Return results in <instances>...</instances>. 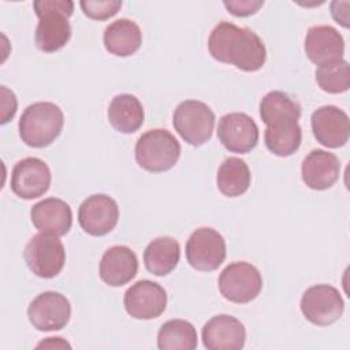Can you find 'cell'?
I'll use <instances>...</instances> for the list:
<instances>
[{
	"mask_svg": "<svg viewBox=\"0 0 350 350\" xmlns=\"http://www.w3.org/2000/svg\"><path fill=\"white\" fill-rule=\"evenodd\" d=\"M260 118L267 124L264 141L267 149L279 157L295 153L302 142L298 124L301 105L282 90L267 93L260 101Z\"/></svg>",
	"mask_w": 350,
	"mask_h": 350,
	"instance_id": "6da1fadb",
	"label": "cell"
},
{
	"mask_svg": "<svg viewBox=\"0 0 350 350\" xmlns=\"http://www.w3.org/2000/svg\"><path fill=\"white\" fill-rule=\"evenodd\" d=\"M211 56L221 63L232 64L242 71H257L267 60V49L262 40L250 29L239 27L221 21L211 31L208 38Z\"/></svg>",
	"mask_w": 350,
	"mask_h": 350,
	"instance_id": "7a4b0ae2",
	"label": "cell"
},
{
	"mask_svg": "<svg viewBox=\"0 0 350 350\" xmlns=\"http://www.w3.org/2000/svg\"><path fill=\"white\" fill-rule=\"evenodd\" d=\"M33 8L38 16L36 27V45L40 51L52 53L62 49L71 37L68 18L72 15L71 0H36Z\"/></svg>",
	"mask_w": 350,
	"mask_h": 350,
	"instance_id": "3957f363",
	"label": "cell"
},
{
	"mask_svg": "<svg viewBox=\"0 0 350 350\" xmlns=\"http://www.w3.org/2000/svg\"><path fill=\"white\" fill-rule=\"evenodd\" d=\"M64 115L59 105L51 101H37L25 108L18 129L22 141L31 148L51 145L62 133Z\"/></svg>",
	"mask_w": 350,
	"mask_h": 350,
	"instance_id": "277c9868",
	"label": "cell"
},
{
	"mask_svg": "<svg viewBox=\"0 0 350 350\" xmlns=\"http://www.w3.org/2000/svg\"><path fill=\"white\" fill-rule=\"evenodd\" d=\"M134 154L141 168L149 172H164L178 163L180 144L168 130L152 129L137 139Z\"/></svg>",
	"mask_w": 350,
	"mask_h": 350,
	"instance_id": "5b68a950",
	"label": "cell"
},
{
	"mask_svg": "<svg viewBox=\"0 0 350 350\" xmlns=\"http://www.w3.org/2000/svg\"><path fill=\"white\" fill-rule=\"evenodd\" d=\"M175 131L193 146H201L212 137L215 127V113L202 101L185 100L172 115Z\"/></svg>",
	"mask_w": 350,
	"mask_h": 350,
	"instance_id": "8992f818",
	"label": "cell"
},
{
	"mask_svg": "<svg viewBox=\"0 0 350 350\" xmlns=\"http://www.w3.org/2000/svg\"><path fill=\"white\" fill-rule=\"evenodd\" d=\"M29 269L38 278H55L64 267L66 250L56 235L38 232L27 242L23 252Z\"/></svg>",
	"mask_w": 350,
	"mask_h": 350,
	"instance_id": "52a82bcc",
	"label": "cell"
},
{
	"mask_svg": "<svg viewBox=\"0 0 350 350\" xmlns=\"http://www.w3.org/2000/svg\"><path fill=\"white\" fill-rule=\"evenodd\" d=\"M220 294L230 302L247 304L257 298L262 288V278L260 271L250 262H230L220 273Z\"/></svg>",
	"mask_w": 350,
	"mask_h": 350,
	"instance_id": "ba28073f",
	"label": "cell"
},
{
	"mask_svg": "<svg viewBox=\"0 0 350 350\" xmlns=\"http://www.w3.org/2000/svg\"><path fill=\"white\" fill-rule=\"evenodd\" d=\"M345 310V302L338 288L329 284H314L306 288L301 298L304 317L316 325H331Z\"/></svg>",
	"mask_w": 350,
	"mask_h": 350,
	"instance_id": "9c48e42d",
	"label": "cell"
},
{
	"mask_svg": "<svg viewBox=\"0 0 350 350\" xmlns=\"http://www.w3.org/2000/svg\"><path fill=\"white\" fill-rule=\"evenodd\" d=\"M186 258L197 271H215L226 258V241L215 228H197L186 242Z\"/></svg>",
	"mask_w": 350,
	"mask_h": 350,
	"instance_id": "30bf717a",
	"label": "cell"
},
{
	"mask_svg": "<svg viewBox=\"0 0 350 350\" xmlns=\"http://www.w3.org/2000/svg\"><path fill=\"white\" fill-rule=\"evenodd\" d=\"M27 317L38 331H59L70 321L71 305L66 295L57 291H44L30 302Z\"/></svg>",
	"mask_w": 350,
	"mask_h": 350,
	"instance_id": "8fae6325",
	"label": "cell"
},
{
	"mask_svg": "<svg viewBox=\"0 0 350 350\" xmlns=\"http://www.w3.org/2000/svg\"><path fill=\"white\" fill-rule=\"evenodd\" d=\"M126 312L138 320L157 319L167 308V293L159 283L144 279L131 284L123 297Z\"/></svg>",
	"mask_w": 350,
	"mask_h": 350,
	"instance_id": "7c38bea8",
	"label": "cell"
},
{
	"mask_svg": "<svg viewBox=\"0 0 350 350\" xmlns=\"http://www.w3.org/2000/svg\"><path fill=\"white\" fill-rule=\"evenodd\" d=\"M52 175L48 164L38 157L19 160L11 172V190L23 200L41 197L51 186Z\"/></svg>",
	"mask_w": 350,
	"mask_h": 350,
	"instance_id": "4fadbf2b",
	"label": "cell"
},
{
	"mask_svg": "<svg viewBox=\"0 0 350 350\" xmlns=\"http://www.w3.org/2000/svg\"><path fill=\"white\" fill-rule=\"evenodd\" d=\"M119 220V206L107 194H93L82 201L78 209V221L85 232L103 237L111 232Z\"/></svg>",
	"mask_w": 350,
	"mask_h": 350,
	"instance_id": "5bb4252c",
	"label": "cell"
},
{
	"mask_svg": "<svg viewBox=\"0 0 350 350\" xmlns=\"http://www.w3.org/2000/svg\"><path fill=\"white\" fill-rule=\"evenodd\" d=\"M256 122L243 112H230L219 119L217 138L232 153H247L258 142Z\"/></svg>",
	"mask_w": 350,
	"mask_h": 350,
	"instance_id": "9a60e30c",
	"label": "cell"
},
{
	"mask_svg": "<svg viewBox=\"0 0 350 350\" xmlns=\"http://www.w3.org/2000/svg\"><path fill=\"white\" fill-rule=\"evenodd\" d=\"M310 124L314 138L323 146L339 148L349 141V116L343 109L335 105H323L313 111Z\"/></svg>",
	"mask_w": 350,
	"mask_h": 350,
	"instance_id": "2e32d148",
	"label": "cell"
},
{
	"mask_svg": "<svg viewBox=\"0 0 350 350\" xmlns=\"http://www.w3.org/2000/svg\"><path fill=\"white\" fill-rule=\"evenodd\" d=\"M201 338L208 350H239L245 346L246 329L237 317L217 314L204 324Z\"/></svg>",
	"mask_w": 350,
	"mask_h": 350,
	"instance_id": "e0dca14e",
	"label": "cell"
},
{
	"mask_svg": "<svg viewBox=\"0 0 350 350\" xmlns=\"http://www.w3.org/2000/svg\"><path fill=\"white\" fill-rule=\"evenodd\" d=\"M305 53L317 67L336 63L343 59L345 40L332 26H312L305 37Z\"/></svg>",
	"mask_w": 350,
	"mask_h": 350,
	"instance_id": "ac0fdd59",
	"label": "cell"
},
{
	"mask_svg": "<svg viewBox=\"0 0 350 350\" xmlns=\"http://www.w3.org/2000/svg\"><path fill=\"white\" fill-rule=\"evenodd\" d=\"M31 223L40 232L63 237L72 224V211L70 205L55 197L44 198L34 204L30 211Z\"/></svg>",
	"mask_w": 350,
	"mask_h": 350,
	"instance_id": "d6986e66",
	"label": "cell"
},
{
	"mask_svg": "<svg viewBox=\"0 0 350 350\" xmlns=\"http://www.w3.org/2000/svg\"><path fill=\"white\" fill-rule=\"evenodd\" d=\"M138 271V258L135 253L124 245H115L104 252L98 273L101 280L111 286L119 287L135 278Z\"/></svg>",
	"mask_w": 350,
	"mask_h": 350,
	"instance_id": "ffe728a7",
	"label": "cell"
},
{
	"mask_svg": "<svg viewBox=\"0 0 350 350\" xmlns=\"http://www.w3.org/2000/svg\"><path fill=\"white\" fill-rule=\"evenodd\" d=\"M340 163L336 154L313 149L302 161L301 175L304 183L313 190H327L338 180Z\"/></svg>",
	"mask_w": 350,
	"mask_h": 350,
	"instance_id": "44dd1931",
	"label": "cell"
},
{
	"mask_svg": "<svg viewBox=\"0 0 350 350\" xmlns=\"http://www.w3.org/2000/svg\"><path fill=\"white\" fill-rule=\"evenodd\" d=\"M105 49L120 57L135 53L142 44V33L139 26L127 18H120L111 22L104 30Z\"/></svg>",
	"mask_w": 350,
	"mask_h": 350,
	"instance_id": "7402d4cb",
	"label": "cell"
},
{
	"mask_svg": "<svg viewBox=\"0 0 350 350\" xmlns=\"http://www.w3.org/2000/svg\"><path fill=\"white\" fill-rule=\"evenodd\" d=\"M108 120L111 126L123 134L137 131L145 119V112L141 101L129 93L118 94L112 98L108 107Z\"/></svg>",
	"mask_w": 350,
	"mask_h": 350,
	"instance_id": "603a6c76",
	"label": "cell"
},
{
	"mask_svg": "<svg viewBox=\"0 0 350 350\" xmlns=\"http://www.w3.org/2000/svg\"><path fill=\"white\" fill-rule=\"evenodd\" d=\"M180 258V246L172 237H159L148 243L144 252L146 269L156 276H165L175 269Z\"/></svg>",
	"mask_w": 350,
	"mask_h": 350,
	"instance_id": "cb8c5ba5",
	"label": "cell"
},
{
	"mask_svg": "<svg viewBox=\"0 0 350 350\" xmlns=\"http://www.w3.org/2000/svg\"><path fill=\"white\" fill-rule=\"evenodd\" d=\"M250 170L245 160L227 157L217 170L216 183L219 191L226 197H238L250 186Z\"/></svg>",
	"mask_w": 350,
	"mask_h": 350,
	"instance_id": "d4e9b609",
	"label": "cell"
},
{
	"mask_svg": "<svg viewBox=\"0 0 350 350\" xmlns=\"http://www.w3.org/2000/svg\"><path fill=\"white\" fill-rule=\"evenodd\" d=\"M197 343L194 325L182 319L165 321L157 332V347L160 350H194Z\"/></svg>",
	"mask_w": 350,
	"mask_h": 350,
	"instance_id": "484cf974",
	"label": "cell"
},
{
	"mask_svg": "<svg viewBox=\"0 0 350 350\" xmlns=\"http://www.w3.org/2000/svg\"><path fill=\"white\" fill-rule=\"evenodd\" d=\"M314 75L317 85L327 93H345L350 88V66L345 59L336 63L319 66Z\"/></svg>",
	"mask_w": 350,
	"mask_h": 350,
	"instance_id": "4316f807",
	"label": "cell"
},
{
	"mask_svg": "<svg viewBox=\"0 0 350 350\" xmlns=\"http://www.w3.org/2000/svg\"><path fill=\"white\" fill-rule=\"evenodd\" d=\"M83 14L96 21H105L111 16L116 15L122 7V1L119 0H82L79 3Z\"/></svg>",
	"mask_w": 350,
	"mask_h": 350,
	"instance_id": "83f0119b",
	"label": "cell"
},
{
	"mask_svg": "<svg viewBox=\"0 0 350 350\" xmlns=\"http://www.w3.org/2000/svg\"><path fill=\"white\" fill-rule=\"evenodd\" d=\"M224 7L228 10L230 14L235 16H249L256 14L262 5V0H231L224 1Z\"/></svg>",
	"mask_w": 350,
	"mask_h": 350,
	"instance_id": "f1b7e54d",
	"label": "cell"
},
{
	"mask_svg": "<svg viewBox=\"0 0 350 350\" xmlns=\"http://www.w3.org/2000/svg\"><path fill=\"white\" fill-rule=\"evenodd\" d=\"M1 93V124H5L8 120H11L16 112L18 101L14 94V92L8 90L5 86L0 88Z\"/></svg>",
	"mask_w": 350,
	"mask_h": 350,
	"instance_id": "f546056e",
	"label": "cell"
},
{
	"mask_svg": "<svg viewBox=\"0 0 350 350\" xmlns=\"http://www.w3.org/2000/svg\"><path fill=\"white\" fill-rule=\"evenodd\" d=\"M37 349H41V347H45V349H70V343L66 342L63 338H46L45 340L40 342L37 346Z\"/></svg>",
	"mask_w": 350,
	"mask_h": 350,
	"instance_id": "4dcf8cb0",
	"label": "cell"
}]
</instances>
